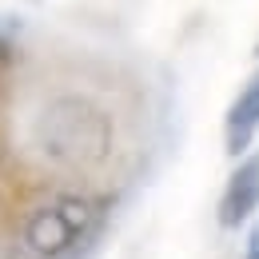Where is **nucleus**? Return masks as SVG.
<instances>
[{"label":"nucleus","mask_w":259,"mask_h":259,"mask_svg":"<svg viewBox=\"0 0 259 259\" xmlns=\"http://www.w3.org/2000/svg\"><path fill=\"white\" fill-rule=\"evenodd\" d=\"M255 52H259V44H255Z\"/></svg>","instance_id":"obj_7"},{"label":"nucleus","mask_w":259,"mask_h":259,"mask_svg":"<svg viewBox=\"0 0 259 259\" xmlns=\"http://www.w3.org/2000/svg\"><path fill=\"white\" fill-rule=\"evenodd\" d=\"M32 144L52 167L88 171L112 156V120L96 100L68 92L36 112Z\"/></svg>","instance_id":"obj_1"},{"label":"nucleus","mask_w":259,"mask_h":259,"mask_svg":"<svg viewBox=\"0 0 259 259\" xmlns=\"http://www.w3.org/2000/svg\"><path fill=\"white\" fill-rule=\"evenodd\" d=\"M104 224V199L60 192L36 203L20 227V243L32 259H72Z\"/></svg>","instance_id":"obj_2"},{"label":"nucleus","mask_w":259,"mask_h":259,"mask_svg":"<svg viewBox=\"0 0 259 259\" xmlns=\"http://www.w3.org/2000/svg\"><path fill=\"white\" fill-rule=\"evenodd\" d=\"M4 64H8V40H0V72H4Z\"/></svg>","instance_id":"obj_6"},{"label":"nucleus","mask_w":259,"mask_h":259,"mask_svg":"<svg viewBox=\"0 0 259 259\" xmlns=\"http://www.w3.org/2000/svg\"><path fill=\"white\" fill-rule=\"evenodd\" d=\"M255 132H259V72L243 84V92L231 100V108H227V120H224L227 152L231 156L247 152V144L255 140Z\"/></svg>","instance_id":"obj_4"},{"label":"nucleus","mask_w":259,"mask_h":259,"mask_svg":"<svg viewBox=\"0 0 259 259\" xmlns=\"http://www.w3.org/2000/svg\"><path fill=\"white\" fill-rule=\"evenodd\" d=\"M255 211H259V152L247 156L231 171V180L224 188V199H220V227L235 231V227L247 224Z\"/></svg>","instance_id":"obj_3"},{"label":"nucleus","mask_w":259,"mask_h":259,"mask_svg":"<svg viewBox=\"0 0 259 259\" xmlns=\"http://www.w3.org/2000/svg\"><path fill=\"white\" fill-rule=\"evenodd\" d=\"M243 259H259V224L251 227V239H247V255Z\"/></svg>","instance_id":"obj_5"}]
</instances>
